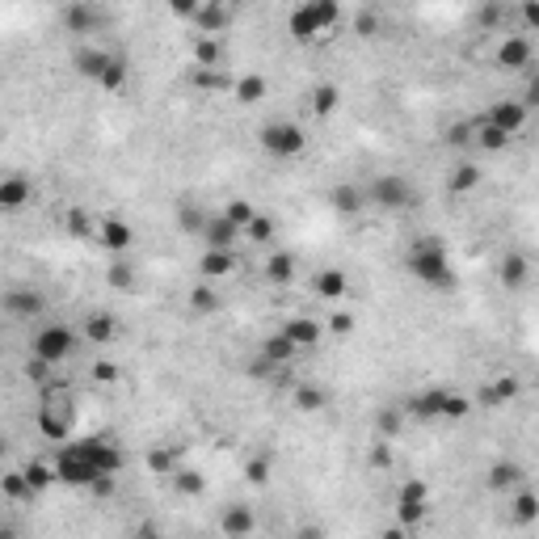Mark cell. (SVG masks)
<instances>
[{"label": "cell", "instance_id": "cell-1", "mask_svg": "<svg viewBox=\"0 0 539 539\" xmlns=\"http://www.w3.org/2000/svg\"><path fill=\"white\" fill-rule=\"evenodd\" d=\"M126 464L123 447L114 443L110 434H89V439H76V443H64L51 459L59 484H72V489H93L97 481L106 476H118Z\"/></svg>", "mask_w": 539, "mask_h": 539}, {"label": "cell", "instance_id": "cell-2", "mask_svg": "<svg viewBox=\"0 0 539 539\" xmlns=\"http://www.w3.org/2000/svg\"><path fill=\"white\" fill-rule=\"evenodd\" d=\"M404 274L430 291H456V265L439 236H413L404 249Z\"/></svg>", "mask_w": 539, "mask_h": 539}, {"label": "cell", "instance_id": "cell-3", "mask_svg": "<svg viewBox=\"0 0 539 539\" xmlns=\"http://www.w3.org/2000/svg\"><path fill=\"white\" fill-rule=\"evenodd\" d=\"M34 426L42 439L68 443L76 430V396L64 379H51L47 387H39V409H34Z\"/></svg>", "mask_w": 539, "mask_h": 539}, {"label": "cell", "instance_id": "cell-4", "mask_svg": "<svg viewBox=\"0 0 539 539\" xmlns=\"http://www.w3.org/2000/svg\"><path fill=\"white\" fill-rule=\"evenodd\" d=\"M72 68H76V76L93 81L101 93H118L126 84V59L110 47H97V42H84L72 51Z\"/></svg>", "mask_w": 539, "mask_h": 539}, {"label": "cell", "instance_id": "cell-5", "mask_svg": "<svg viewBox=\"0 0 539 539\" xmlns=\"http://www.w3.org/2000/svg\"><path fill=\"white\" fill-rule=\"evenodd\" d=\"M362 190H367V207L387 211V215H401V211L422 207V190H417L404 173H379V178H371Z\"/></svg>", "mask_w": 539, "mask_h": 539}, {"label": "cell", "instance_id": "cell-6", "mask_svg": "<svg viewBox=\"0 0 539 539\" xmlns=\"http://www.w3.org/2000/svg\"><path fill=\"white\" fill-rule=\"evenodd\" d=\"M342 22V4L337 0H308V4H295L287 17V30L295 42H312L320 34H329L333 26Z\"/></svg>", "mask_w": 539, "mask_h": 539}, {"label": "cell", "instance_id": "cell-7", "mask_svg": "<svg viewBox=\"0 0 539 539\" xmlns=\"http://www.w3.org/2000/svg\"><path fill=\"white\" fill-rule=\"evenodd\" d=\"M81 342H84L81 329H72V325H42L34 333V342H30V359L47 362V367H64Z\"/></svg>", "mask_w": 539, "mask_h": 539}, {"label": "cell", "instance_id": "cell-8", "mask_svg": "<svg viewBox=\"0 0 539 539\" xmlns=\"http://www.w3.org/2000/svg\"><path fill=\"white\" fill-rule=\"evenodd\" d=\"M476 404L472 396H459L451 387H426V392H417L413 401L404 404V413L413 417H447V422H459V417H468Z\"/></svg>", "mask_w": 539, "mask_h": 539}, {"label": "cell", "instance_id": "cell-9", "mask_svg": "<svg viewBox=\"0 0 539 539\" xmlns=\"http://www.w3.org/2000/svg\"><path fill=\"white\" fill-rule=\"evenodd\" d=\"M257 143H262V152L274 156V161H295V156H304L308 135H304V126L291 123V118H270V123H262V131H257Z\"/></svg>", "mask_w": 539, "mask_h": 539}, {"label": "cell", "instance_id": "cell-10", "mask_svg": "<svg viewBox=\"0 0 539 539\" xmlns=\"http://www.w3.org/2000/svg\"><path fill=\"white\" fill-rule=\"evenodd\" d=\"M426 514H430V484L426 481H404L401 493H396V523H401L404 531H413Z\"/></svg>", "mask_w": 539, "mask_h": 539}, {"label": "cell", "instance_id": "cell-11", "mask_svg": "<svg viewBox=\"0 0 539 539\" xmlns=\"http://www.w3.org/2000/svg\"><path fill=\"white\" fill-rule=\"evenodd\" d=\"M59 22H64L68 34H97V30L110 22V13H106L101 4H93V0H72V4L59 9Z\"/></svg>", "mask_w": 539, "mask_h": 539}, {"label": "cell", "instance_id": "cell-12", "mask_svg": "<svg viewBox=\"0 0 539 539\" xmlns=\"http://www.w3.org/2000/svg\"><path fill=\"white\" fill-rule=\"evenodd\" d=\"M493 64H498L501 72H523L535 64V47H531L526 34H506V39L498 42V51H493Z\"/></svg>", "mask_w": 539, "mask_h": 539}, {"label": "cell", "instance_id": "cell-13", "mask_svg": "<svg viewBox=\"0 0 539 539\" xmlns=\"http://www.w3.org/2000/svg\"><path fill=\"white\" fill-rule=\"evenodd\" d=\"M484 123L489 126H498L501 135H523V126L531 123V110H526L523 101H493V106H489V110L481 114Z\"/></svg>", "mask_w": 539, "mask_h": 539}, {"label": "cell", "instance_id": "cell-14", "mask_svg": "<svg viewBox=\"0 0 539 539\" xmlns=\"http://www.w3.org/2000/svg\"><path fill=\"white\" fill-rule=\"evenodd\" d=\"M232 22H236V9H232V4H223V0H203V4H198V13H194V26H198L203 39H220Z\"/></svg>", "mask_w": 539, "mask_h": 539}, {"label": "cell", "instance_id": "cell-15", "mask_svg": "<svg viewBox=\"0 0 539 539\" xmlns=\"http://www.w3.org/2000/svg\"><path fill=\"white\" fill-rule=\"evenodd\" d=\"M97 245L106 253H114V257H123L126 249H135V228L126 220H118V215H110V220H101L97 223V236H93Z\"/></svg>", "mask_w": 539, "mask_h": 539}, {"label": "cell", "instance_id": "cell-16", "mask_svg": "<svg viewBox=\"0 0 539 539\" xmlns=\"http://www.w3.org/2000/svg\"><path fill=\"white\" fill-rule=\"evenodd\" d=\"M240 228H236L223 211H215V215H207V223H203V249H228V253H236V240H240Z\"/></svg>", "mask_w": 539, "mask_h": 539}, {"label": "cell", "instance_id": "cell-17", "mask_svg": "<svg viewBox=\"0 0 539 539\" xmlns=\"http://www.w3.org/2000/svg\"><path fill=\"white\" fill-rule=\"evenodd\" d=\"M518 392H523V384L514 375H498L476 392V409H506V404L518 401Z\"/></svg>", "mask_w": 539, "mask_h": 539}, {"label": "cell", "instance_id": "cell-18", "mask_svg": "<svg viewBox=\"0 0 539 539\" xmlns=\"http://www.w3.org/2000/svg\"><path fill=\"white\" fill-rule=\"evenodd\" d=\"M257 359L262 362H270V367H291V362L300 359V346H295V342H291L287 333L278 329V333H270V337H265L262 346H257Z\"/></svg>", "mask_w": 539, "mask_h": 539}, {"label": "cell", "instance_id": "cell-19", "mask_svg": "<svg viewBox=\"0 0 539 539\" xmlns=\"http://www.w3.org/2000/svg\"><path fill=\"white\" fill-rule=\"evenodd\" d=\"M30 198H34V181H30V178L9 173V178L0 181V211H4V215H17Z\"/></svg>", "mask_w": 539, "mask_h": 539}, {"label": "cell", "instance_id": "cell-20", "mask_svg": "<svg viewBox=\"0 0 539 539\" xmlns=\"http://www.w3.org/2000/svg\"><path fill=\"white\" fill-rule=\"evenodd\" d=\"M220 531H223V539H249L253 531H257V514H253V506H223Z\"/></svg>", "mask_w": 539, "mask_h": 539}, {"label": "cell", "instance_id": "cell-21", "mask_svg": "<svg viewBox=\"0 0 539 539\" xmlns=\"http://www.w3.org/2000/svg\"><path fill=\"white\" fill-rule=\"evenodd\" d=\"M484 484H489L493 493H514V489L526 484V472H523V464H514V459H498V464L489 468V476H484Z\"/></svg>", "mask_w": 539, "mask_h": 539}, {"label": "cell", "instance_id": "cell-22", "mask_svg": "<svg viewBox=\"0 0 539 539\" xmlns=\"http://www.w3.org/2000/svg\"><path fill=\"white\" fill-rule=\"evenodd\" d=\"M312 291H317L320 300H329V304H342L350 291V278L346 270H337V265H329V270H317V278H312Z\"/></svg>", "mask_w": 539, "mask_h": 539}, {"label": "cell", "instance_id": "cell-23", "mask_svg": "<svg viewBox=\"0 0 539 539\" xmlns=\"http://www.w3.org/2000/svg\"><path fill=\"white\" fill-rule=\"evenodd\" d=\"M81 337L84 342H93V346H110L114 337H118V320L114 312H89L81 325Z\"/></svg>", "mask_w": 539, "mask_h": 539}, {"label": "cell", "instance_id": "cell-24", "mask_svg": "<svg viewBox=\"0 0 539 539\" xmlns=\"http://www.w3.org/2000/svg\"><path fill=\"white\" fill-rule=\"evenodd\" d=\"M232 270H236V253H228V249L198 253V274H203V283H220V278H228Z\"/></svg>", "mask_w": 539, "mask_h": 539}, {"label": "cell", "instance_id": "cell-25", "mask_svg": "<svg viewBox=\"0 0 539 539\" xmlns=\"http://www.w3.org/2000/svg\"><path fill=\"white\" fill-rule=\"evenodd\" d=\"M295 270H300V262H295V253H287V249H274L270 257H265V265H262L265 283H274V287L295 283Z\"/></svg>", "mask_w": 539, "mask_h": 539}, {"label": "cell", "instance_id": "cell-26", "mask_svg": "<svg viewBox=\"0 0 539 539\" xmlns=\"http://www.w3.org/2000/svg\"><path fill=\"white\" fill-rule=\"evenodd\" d=\"M510 523L514 526H535L539 523V493L535 489H514V498H510Z\"/></svg>", "mask_w": 539, "mask_h": 539}, {"label": "cell", "instance_id": "cell-27", "mask_svg": "<svg viewBox=\"0 0 539 539\" xmlns=\"http://www.w3.org/2000/svg\"><path fill=\"white\" fill-rule=\"evenodd\" d=\"M232 97L240 101V106H257V101L270 97V81H265L262 72H245V76H236Z\"/></svg>", "mask_w": 539, "mask_h": 539}, {"label": "cell", "instance_id": "cell-28", "mask_svg": "<svg viewBox=\"0 0 539 539\" xmlns=\"http://www.w3.org/2000/svg\"><path fill=\"white\" fill-rule=\"evenodd\" d=\"M283 333H287V337L300 350H312V346H320L325 325H320V320H312V317H295V320H287V325H283Z\"/></svg>", "mask_w": 539, "mask_h": 539}, {"label": "cell", "instance_id": "cell-29", "mask_svg": "<svg viewBox=\"0 0 539 539\" xmlns=\"http://www.w3.org/2000/svg\"><path fill=\"white\" fill-rule=\"evenodd\" d=\"M526 274H531V265H526L523 253H501L498 257V283L506 291H518L526 283Z\"/></svg>", "mask_w": 539, "mask_h": 539}, {"label": "cell", "instance_id": "cell-30", "mask_svg": "<svg viewBox=\"0 0 539 539\" xmlns=\"http://www.w3.org/2000/svg\"><path fill=\"white\" fill-rule=\"evenodd\" d=\"M329 203L337 215H359L362 207H367V190L362 186H350V181H342V186H333L329 190Z\"/></svg>", "mask_w": 539, "mask_h": 539}, {"label": "cell", "instance_id": "cell-31", "mask_svg": "<svg viewBox=\"0 0 539 539\" xmlns=\"http://www.w3.org/2000/svg\"><path fill=\"white\" fill-rule=\"evenodd\" d=\"M472 148H481V152H506V148H510V135H501L498 126H489L484 118H476V135H472Z\"/></svg>", "mask_w": 539, "mask_h": 539}, {"label": "cell", "instance_id": "cell-32", "mask_svg": "<svg viewBox=\"0 0 539 539\" xmlns=\"http://www.w3.org/2000/svg\"><path fill=\"white\" fill-rule=\"evenodd\" d=\"M223 64V42L220 39H203V34H198V39H194V68H220Z\"/></svg>", "mask_w": 539, "mask_h": 539}, {"label": "cell", "instance_id": "cell-33", "mask_svg": "<svg viewBox=\"0 0 539 539\" xmlns=\"http://www.w3.org/2000/svg\"><path fill=\"white\" fill-rule=\"evenodd\" d=\"M4 308H9L13 317H39L47 304H42L39 291H9V295H4Z\"/></svg>", "mask_w": 539, "mask_h": 539}, {"label": "cell", "instance_id": "cell-34", "mask_svg": "<svg viewBox=\"0 0 539 539\" xmlns=\"http://www.w3.org/2000/svg\"><path fill=\"white\" fill-rule=\"evenodd\" d=\"M148 472H156V476L181 472V451L178 447H152V451H148Z\"/></svg>", "mask_w": 539, "mask_h": 539}, {"label": "cell", "instance_id": "cell-35", "mask_svg": "<svg viewBox=\"0 0 539 539\" xmlns=\"http://www.w3.org/2000/svg\"><path fill=\"white\" fill-rule=\"evenodd\" d=\"M337 106H342V89H337L333 81H325V84L312 89V114H317V118H329Z\"/></svg>", "mask_w": 539, "mask_h": 539}, {"label": "cell", "instance_id": "cell-36", "mask_svg": "<svg viewBox=\"0 0 539 539\" xmlns=\"http://www.w3.org/2000/svg\"><path fill=\"white\" fill-rule=\"evenodd\" d=\"M169 481H173V489H178L181 498H203V493H207V476H203V472H194V468L173 472Z\"/></svg>", "mask_w": 539, "mask_h": 539}, {"label": "cell", "instance_id": "cell-37", "mask_svg": "<svg viewBox=\"0 0 539 539\" xmlns=\"http://www.w3.org/2000/svg\"><path fill=\"white\" fill-rule=\"evenodd\" d=\"M325 404H329L325 387H317V384H300V387H295V409H304V413H320Z\"/></svg>", "mask_w": 539, "mask_h": 539}, {"label": "cell", "instance_id": "cell-38", "mask_svg": "<svg viewBox=\"0 0 539 539\" xmlns=\"http://www.w3.org/2000/svg\"><path fill=\"white\" fill-rule=\"evenodd\" d=\"M190 308L198 312V317H211V312H220V295H215V287L211 283H198V287L190 291Z\"/></svg>", "mask_w": 539, "mask_h": 539}, {"label": "cell", "instance_id": "cell-39", "mask_svg": "<svg viewBox=\"0 0 539 539\" xmlns=\"http://www.w3.org/2000/svg\"><path fill=\"white\" fill-rule=\"evenodd\" d=\"M476 186H481V169L472 165V161L456 165V173H451V194H472Z\"/></svg>", "mask_w": 539, "mask_h": 539}, {"label": "cell", "instance_id": "cell-40", "mask_svg": "<svg viewBox=\"0 0 539 539\" xmlns=\"http://www.w3.org/2000/svg\"><path fill=\"white\" fill-rule=\"evenodd\" d=\"M22 476H26L30 493H42L47 484L56 481V468H51V464H26V468H22Z\"/></svg>", "mask_w": 539, "mask_h": 539}, {"label": "cell", "instance_id": "cell-41", "mask_svg": "<svg viewBox=\"0 0 539 539\" xmlns=\"http://www.w3.org/2000/svg\"><path fill=\"white\" fill-rule=\"evenodd\" d=\"M190 81L198 84V89H211V93H215V89H232V84H236L232 76H223L220 68H215V72H211V68H194Z\"/></svg>", "mask_w": 539, "mask_h": 539}, {"label": "cell", "instance_id": "cell-42", "mask_svg": "<svg viewBox=\"0 0 539 539\" xmlns=\"http://www.w3.org/2000/svg\"><path fill=\"white\" fill-rule=\"evenodd\" d=\"M223 215H228V220H232L236 228H240V232H245V228H249V223L257 220V211H253L249 198H232V203L223 207Z\"/></svg>", "mask_w": 539, "mask_h": 539}, {"label": "cell", "instance_id": "cell-43", "mask_svg": "<svg viewBox=\"0 0 539 539\" xmlns=\"http://www.w3.org/2000/svg\"><path fill=\"white\" fill-rule=\"evenodd\" d=\"M110 287L114 291H135V270H131V262H123V257H114V265H110Z\"/></svg>", "mask_w": 539, "mask_h": 539}, {"label": "cell", "instance_id": "cell-44", "mask_svg": "<svg viewBox=\"0 0 539 539\" xmlns=\"http://www.w3.org/2000/svg\"><path fill=\"white\" fill-rule=\"evenodd\" d=\"M274 220H270V215H257V220L249 223V228H245V236H249L253 245H270V240H274Z\"/></svg>", "mask_w": 539, "mask_h": 539}, {"label": "cell", "instance_id": "cell-45", "mask_svg": "<svg viewBox=\"0 0 539 539\" xmlns=\"http://www.w3.org/2000/svg\"><path fill=\"white\" fill-rule=\"evenodd\" d=\"M506 17H510V9H506V4H484L481 13H476V26L498 30V26H506Z\"/></svg>", "mask_w": 539, "mask_h": 539}, {"label": "cell", "instance_id": "cell-46", "mask_svg": "<svg viewBox=\"0 0 539 539\" xmlns=\"http://www.w3.org/2000/svg\"><path fill=\"white\" fill-rule=\"evenodd\" d=\"M354 30H359L362 39H371L375 30H379V17H375V13H371V9H362V13H359V17H354Z\"/></svg>", "mask_w": 539, "mask_h": 539}, {"label": "cell", "instance_id": "cell-47", "mask_svg": "<svg viewBox=\"0 0 539 539\" xmlns=\"http://www.w3.org/2000/svg\"><path fill=\"white\" fill-rule=\"evenodd\" d=\"M329 333H337V337H350V333H354V317H350V312H333Z\"/></svg>", "mask_w": 539, "mask_h": 539}, {"label": "cell", "instance_id": "cell-48", "mask_svg": "<svg viewBox=\"0 0 539 539\" xmlns=\"http://www.w3.org/2000/svg\"><path fill=\"white\" fill-rule=\"evenodd\" d=\"M518 17H523V26L535 34V30H539V0H526V4H518Z\"/></svg>", "mask_w": 539, "mask_h": 539}, {"label": "cell", "instance_id": "cell-49", "mask_svg": "<svg viewBox=\"0 0 539 539\" xmlns=\"http://www.w3.org/2000/svg\"><path fill=\"white\" fill-rule=\"evenodd\" d=\"M249 481H253V484H265V481H270V456H257V459H253V464H249Z\"/></svg>", "mask_w": 539, "mask_h": 539}, {"label": "cell", "instance_id": "cell-50", "mask_svg": "<svg viewBox=\"0 0 539 539\" xmlns=\"http://www.w3.org/2000/svg\"><path fill=\"white\" fill-rule=\"evenodd\" d=\"M68 232L84 240V236H97V228H89V220H84L81 211H72V215H68Z\"/></svg>", "mask_w": 539, "mask_h": 539}, {"label": "cell", "instance_id": "cell-51", "mask_svg": "<svg viewBox=\"0 0 539 539\" xmlns=\"http://www.w3.org/2000/svg\"><path fill=\"white\" fill-rule=\"evenodd\" d=\"M4 493H9V498H22V493H30L26 476H22V472H9V476H4Z\"/></svg>", "mask_w": 539, "mask_h": 539}, {"label": "cell", "instance_id": "cell-52", "mask_svg": "<svg viewBox=\"0 0 539 539\" xmlns=\"http://www.w3.org/2000/svg\"><path fill=\"white\" fill-rule=\"evenodd\" d=\"M131 539H165V531H161V526H156L152 518H143V523H135Z\"/></svg>", "mask_w": 539, "mask_h": 539}, {"label": "cell", "instance_id": "cell-53", "mask_svg": "<svg viewBox=\"0 0 539 539\" xmlns=\"http://www.w3.org/2000/svg\"><path fill=\"white\" fill-rule=\"evenodd\" d=\"M518 101H523L526 110H539V72L531 76V81H526V93L518 97Z\"/></svg>", "mask_w": 539, "mask_h": 539}, {"label": "cell", "instance_id": "cell-54", "mask_svg": "<svg viewBox=\"0 0 539 539\" xmlns=\"http://www.w3.org/2000/svg\"><path fill=\"white\" fill-rule=\"evenodd\" d=\"M93 379H97V384H114V379H118V362H97Z\"/></svg>", "mask_w": 539, "mask_h": 539}, {"label": "cell", "instance_id": "cell-55", "mask_svg": "<svg viewBox=\"0 0 539 539\" xmlns=\"http://www.w3.org/2000/svg\"><path fill=\"white\" fill-rule=\"evenodd\" d=\"M169 9H173V17H194V13H198V4H194V0H173Z\"/></svg>", "mask_w": 539, "mask_h": 539}, {"label": "cell", "instance_id": "cell-56", "mask_svg": "<svg viewBox=\"0 0 539 539\" xmlns=\"http://www.w3.org/2000/svg\"><path fill=\"white\" fill-rule=\"evenodd\" d=\"M295 539H325V531H320V526H300Z\"/></svg>", "mask_w": 539, "mask_h": 539}, {"label": "cell", "instance_id": "cell-57", "mask_svg": "<svg viewBox=\"0 0 539 539\" xmlns=\"http://www.w3.org/2000/svg\"><path fill=\"white\" fill-rule=\"evenodd\" d=\"M379 539H409V531H404L401 523H392V526H387V531H384V535H379Z\"/></svg>", "mask_w": 539, "mask_h": 539}]
</instances>
